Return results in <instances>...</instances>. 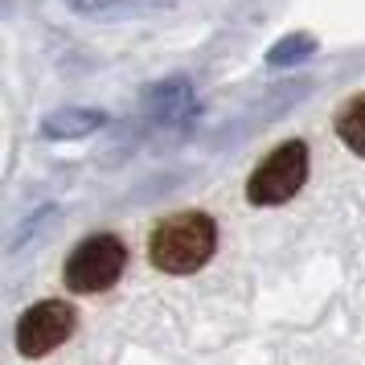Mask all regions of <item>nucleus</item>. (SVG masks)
I'll return each instance as SVG.
<instances>
[{"mask_svg": "<svg viewBox=\"0 0 365 365\" xmlns=\"http://www.w3.org/2000/svg\"><path fill=\"white\" fill-rule=\"evenodd\" d=\"M304 181H308V148L304 140H287L250 173L247 197L250 205H283L304 189Z\"/></svg>", "mask_w": 365, "mask_h": 365, "instance_id": "obj_3", "label": "nucleus"}, {"mask_svg": "<svg viewBox=\"0 0 365 365\" xmlns=\"http://www.w3.org/2000/svg\"><path fill=\"white\" fill-rule=\"evenodd\" d=\"M74 13H111V9H140V0H66Z\"/></svg>", "mask_w": 365, "mask_h": 365, "instance_id": "obj_9", "label": "nucleus"}, {"mask_svg": "<svg viewBox=\"0 0 365 365\" xmlns=\"http://www.w3.org/2000/svg\"><path fill=\"white\" fill-rule=\"evenodd\" d=\"M74 332V308L66 299H41L17 320V353L21 357H46Z\"/></svg>", "mask_w": 365, "mask_h": 365, "instance_id": "obj_4", "label": "nucleus"}, {"mask_svg": "<svg viewBox=\"0 0 365 365\" xmlns=\"http://www.w3.org/2000/svg\"><path fill=\"white\" fill-rule=\"evenodd\" d=\"M316 53V37L312 34H287L283 41H275L267 50V66H292V62H304Z\"/></svg>", "mask_w": 365, "mask_h": 365, "instance_id": "obj_8", "label": "nucleus"}, {"mask_svg": "<svg viewBox=\"0 0 365 365\" xmlns=\"http://www.w3.org/2000/svg\"><path fill=\"white\" fill-rule=\"evenodd\" d=\"M217 247V226L210 214H173L148 238L152 263L168 275H193L210 263Z\"/></svg>", "mask_w": 365, "mask_h": 365, "instance_id": "obj_1", "label": "nucleus"}, {"mask_svg": "<svg viewBox=\"0 0 365 365\" xmlns=\"http://www.w3.org/2000/svg\"><path fill=\"white\" fill-rule=\"evenodd\" d=\"M103 123H107L103 111H91V107H66V111L46 115L41 132L50 135V140H86V135L99 132Z\"/></svg>", "mask_w": 365, "mask_h": 365, "instance_id": "obj_5", "label": "nucleus"}, {"mask_svg": "<svg viewBox=\"0 0 365 365\" xmlns=\"http://www.w3.org/2000/svg\"><path fill=\"white\" fill-rule=\"evenodd\" d=\"M336 135H341L357 156H365V95H357V99H349L345 107H341V115H336Z\"/></svg>", "mask_w": 365, "mask_h": 365, "instance_id": "obj_7", "label": "nucleus"}, {"mask_svg": "<svg viewBox=\"0 0 365 365\" xmlns=\"http://www.w3.org/2000/svg\"><path fill=\"white\" fill-rule=\"evenodd\" d=\"M123 263H128V250H123V242L115 234H91V238H83L70 250L66 267H62V279H66L70 292L95 296V292L115 287L119 275H123Z\"/></svg>", "mask_w": 365, "mask_h": 365, "instance_id": "obj_2", "label": "nucleus"}, {"mask_svg": "<svg viewBox=\"0 0 365 365\" xmlns=\"http://www.w3.org/2000/svg\"><path fill=\"white\" fill-rule=\"evenodd\" d=\"M148 111L160 123H177V119H185L189 111H193V91H189V83L185 78H173V83H160L148 91Z\"/></svg>", "mask_w": 365, "mask_h": 365, "instance_id": "obj_6", "label": "nucleus"}]
</instances>
